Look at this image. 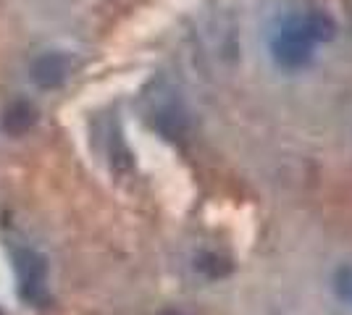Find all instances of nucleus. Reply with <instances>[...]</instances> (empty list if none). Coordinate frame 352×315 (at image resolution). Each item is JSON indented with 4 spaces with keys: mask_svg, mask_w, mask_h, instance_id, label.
Masks as SVG:
<instances>
[{
    "mask_svg": "<svg viewBox=\"0 0 352 315\" xmlns=\"http://www.w3.org/2000/svg\"><path fill=\"white\" fill-rule=\"evenodd\" d=\"M313 50H316V43H313V37L308 34L300 16L289 19L276 32V37L271 43V56L287 71H297V69L308 66L310 58H313Z\"/></svg>",
    "mask_w": 352,
    "mask_h": 315,
    "instance_id": "nucleus-1",
    "label": "nucleus"
},
{
    "mask_svg": "<svg viewBox=\"0 0 352 315\" xmlns=\"http://www.w3.org/2000/svg\"><path fill=\"white\" fill-rule=\"evenodd\" d=\"M16 276H19V292L32 305H43L47 297V266L45 257L34 250H19L16 253Z\"/></svg>",
    "mask_w": 352,
    "mask_h": 315,
    "instance_id": "nucleus-2",
    "label": "nucleus"
},
{
    "mask_svg": "<svg viewBox=\"0 0 352 315\" xmlns=\"http://www.w3.org/2000/svg\"><path fill=\"white\" fill-rule=\"evenodd\" d=\"M72 74V60L63 53H45L32 63V79L43 90H56Z\"/></svg>",
    "mask_w": 352,
    "mask_h": 315,
    "instance_id": "nucleus-3",
    "label": "nucleus"
},
{
    "mask_svg": "<svg viewBox=\"0 0 352 315\" xmlns=\"http://www.w3.org/2000/svg\"><path fill=\"white\" fill-rule=\"evenodd\" d=\"M34 121H37L34 105L19 100V103H11L6 108V113H3V129L14 137L27 135L32 126H34Z\"/></svg>",
    "mask_w": 352,
    "mask_h": 315,
    "instance_id": "nucleus-4",
    "label": "nucleus"
},
{
    "mask_svg": "<svg viewBox=\"0 0 352 315\" xmlns=\"http://www.w3.org/2000/svg\"><path fill=\"white\" fill-rule=\"evenodd\" d=\"M302 19V24H305V30L308 34L313 37V43L316 45H321L326 40H331L334 37V19L329 14H323V11H308L305 16H300Z\"/></svg>",
    "mask_w": 352,
    "mask_h": 315,
    "instance_id": "nucleus-5",
    "label": "nucleus"
},
{
    "mask_svg": "<svg viewBox=\"0 0 352 315\" xmlns=\"http://www.w3.org/2000/svg\"><path fill=\"white\" fill-rule=\"evenodd\" d=\"M334 292H337V297L342 302L352 305V268L350 266H344V268H339L337 273H334Z\"/></svg>",
    "mask_w": 352,
    "mask_h": 315,
    "instance_id": "nucleus-6",
    "label": "nucleus"
},
{
    "mask_svg": "<svg viewBox=\"0 0 352 315\" xmlns=\"http://www.w3.org/2000/svg\"><path fill=\"white\" fill-rule=\"evenodd\" d=\"M197 268L203 270V273H208V276H213V279H219V276H223V273L229 270V266H226V260H221V257L206 255V257H200Z\"/></svg>",
    "mask_w": 352,
    "mask_h": 315,
    "instance_id": "nucleus-7",
    "label": "nucleus"
}]
</instances>
